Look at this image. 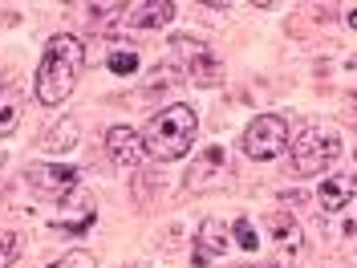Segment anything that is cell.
<instances>
[{
  "mask_svg": "<svg viewBox=\"0 0 357 268\" xmlns=\"http://www.w3.org/2000/svg\"><path fill=\"white\" fill-rule=\"evenodd\" d=\"M354 191H357V179L354 175H329L325 183H321L317 200L325 203V211L333 216V211H345V207L354 203Z\"/></svg>",
  "mask_w": 357,
  "mask_h": 268,
  "instance_id": "10",
  "label": "cell"
},
{
  "mask_svg": "<svg viewBox=\"0 0 357 268\" xmlns=\"http://www.w3.org/2000/svg\"><path fill=\"white\" fill-rule=\"evenodd\" d=\"M231 248V228L223 220H203L199 228V248H195V268H203L207 260H215Z\"/></svg>",
  "mask_w": 357,
  "mask_h": 268,
  "instance_id": "9",
  "label": "cell"
},
{
  "mask_svg": "<svg viewBox=\"0 0 357 268\" xmlns=\"http://www.w3.org/2000/svg\"><path fill=\"white\" fill-rule=\"evenodd\" d=\"M280 203H296V207H305V195H301V191H280Z\"/></svg>",
  "mask_w": 357,
  "mask_h": 268,
  "instance_id": "20",
  "label": "cell"
},
{
  "mask_svg": "<svg viewBox=\"0 0 357 268\" xmlns=\"http://www.w3.org/2000/svg\"><path fill=\"white\" fill-rule=\"evenodd\" d=\"M106 66H110V73H118V77L134 73V69H138V53H134V45L114 41L110 49H106Z\"/></svg>",
  "mask_w": 357,
  "mask_h": 268,
  "instance_id": "13",
  "label": "cell"
},
{
  "mask_svg": "<svg viewBox=\"0 0 357 268\" xmlns=\"http://www.w3.org/2000/svg\"><path fill=\"white\" fill-rule=\"evenodd\" d=\"M106 151H110L114 163H122V167H138L142 163V134L134 131V126H110L106 131Z\"/></svg>",
  "mask_w": 357,
  "mask_h": 268,
  "instance_id": "8",
  "label": "cell"
},
{
  "mask_svg": "<svg viewBox=\"0 0 357 268\" xmlns=\"http://www.w3.org/2000/svg\"><path fill=\"white\" fill-rule=\"evenodd\" d=\"M82 69H86V45L77 41V37H69V33H57L41 53L37 82H33V98H37L41 106H61L69 94H73Z\"/></svg>",
  "mask_w": 357,
  "mask_h": 268,
  "instance_id": "1",
  "label": "cell"
},
{
  "mask_svg": "<svg viewBox=\"0 0 357 268\" xmlns=\"http://www.w3.org/2000/svg\"><path fill=\"white\" fill-rule=\"evenodd\" d=\"M195 134H199V114L191 106H183V102H175V106H167V110H158L151 118V126L142 134V151L162 158V163H175V158L191 151Z\"/></svg>",
  "mask_w": 357,
  "mask_h": 268,
  "instance_id": "2",
  "label": "cell"
},
{
  "mask_svg": "<svg viewBox=\"0 0 357 268\" xmlns=\"http://www.w3.org/2000/svg\"><path fill=\"white\" fill-rule=\"evenodd\" d=\"M289 118H280V114H260V118H252L248 122L244 138H240V147H244L248 158H256V163H268V158H280L289 151Z\"/></svg>",
  "mask_w": 357,
  "mask_h": 268,
  "instance_id": "4",
  "label": "cell"
},
{
  "mask_svg": "<svg viewBox=\"0 0 357 268\" xmlns=\"http://www.w3.org/2000/svg\"><path fill=\"white\" fill-rule=\"evenodd\" d=\"M122 13H126V4H89V21L98 24V29L102 24H114Z\"/></svg>",
  "mask_w": 357,
  "mask_h": 268,
  "instance_id": "17",
  "label": "cell"
},
{
  "mask_svg": "<svg viewBox=\"0 0 357 268\" xmlns=\"http://www.w3.org/2000/svg\"><path fill=\"white\" fill-rule=\"evenodd\" d=\"M227 175H231L227 151H223V147H203L199 163L187 171V187H191V191H215V187L227 183Z\"/></svg>",
  "mask_w": 357,
  "mask_h": 268,
  "instance_id": "5",
  "label": "cell"
},
{
  "mask_svg": "<svg viewBox=\"0 0 357 268\" xmlns=\"http://www.w3.org/2000/svg\"><path fill=\"white\" fill-rule=\"evenodd\" d=\"M268 232H272V240L280 248H301V228H296V220L289 211H272L268 216Z\"/></svg>",
  "mask_w": 357,
  "mask_h": 268,
  "instance_id": "12",
  "label": "cell"
},
{
  "mask_svg": "<svg viewBox=\"0 0 357 268\" xmlns=\"http://www.w3.org/2000/svg\"><path fill=\"white\" fill-rule=\"evenodd\" d=\"M17 122H21L17 102H13V98H0V138H8V134L17 131Z\"/></svg>",
  "mask_w": 357,
  "mask_h": 268,
  "instance_id": "16",
  "label": "cell"
},
{
  "mask_svg": "<svg viewBox=\"0 0 357 268\" xmlns=\"http://www.w3.org/2000/svg\"><path fill=\"white\" fill-rule=\"evenodd\" d=\"M175 4L171 0H142V4H126V13H122V21L130 24V29H167V24L175 21Z\"/></svg>",
  "mask_w": 357,
  "mask_h": 268,
  "instance_id": "7",
  "label": "cell"
},
{
  "mask_svg": "<svg viewBox=\"0 0 357 268\" xmlns=\"http://www.w3.org/2000/svg\"><path fill=\"white\" fill-rule=\"evenodd\" d=\"M187 73H191V82H195V86H215V82H220V77H223L220 61H215V57H211L207 49H203L199 57H195V61L187 66Z\"/></svg>",
  "mask_w": 357,
  "mask_h": 268,
  "instance_id": "14",
  "label": "cell"
},
{
  "mask_svg": "<svg viewBox=\"0 0 357 268\" xmlns=\"http://www.w3.org/2000/svg\"><path fill=\"white\" fill-rule=\"evenodd\" d=\"M231 236H236V244L244 248V252H256V248H260V232H256L252 220H244V216L231 223Z\"/></svg>",
  "mask_w": 357,
  "mask_h": 268,
  "instance_id": "15",
  "label": "cell"
},
{
  "mask_svg": "<svg viewBox=\"0 0 357 268\" xmlns=\"http://www.w3.org/2000/svg\"><path fill=\"white\" fill-rule=\"evenodd\" d=\"M49 268H98V260H93V252H82V248H73V252H66L61 260H53Z\"/></svg>",
  "mask_w": 357,
  "mask_h": 268,
  "instance_id": "18",
  "label": "cell"
},
{
  "mask_svg": "<svg viewBox=\"0 0 357 268\" xmlns=\"http://www.w3.org/2000/svg\"><path fill=\"white\" fill-rule=\"evenodd\" d=\"M292 151V175H321L341 158V138L325 122H305L296 131V142L289 138Z\"/></svg>",
  "mask_w": 357,
  "mask_h": 268,
  "instance_id": "3",
  "label": "cell"
},
{
  "mask_svg": "<svg viewBox=\"0 0 357 268\" xmlns=\"http://www.w3.org/2000/svg\"><path fill=\"white\" fill-rule=\"evenodd\" d=\"M240 268H256V265H240Z\"/></svg>",
  "mask_w": 357,
  "mask_h": 268,
  "instance_id": "21",
  "label": "cell"
},
{
  "mask_svg": "<svg viewBox=\"0 0 357 268\" xmlns=\"http://www.w3.org/2000/svg\"><path fill=\"white\" fill-rule=\"evenodd\" d=\"M17 256H21V240H17L13 232H4V236H0V268H8Z\"/></svg>",
  "mask_w": 357,
  "mask_h": 268,
  "instance_id": "19",
  "label": "cell"
},
{
  "mask_svg": "<svg viewBox=\"0 0 357 268\" xmlns=\"http://www.w3.org/2000/svg\"><path fill=\"white\" fill-rule=\"evenodd\" d=\"M29 187L49 200H66L77 191V171L61 167V163H37V167H29Z\"/></svg>",
  "mask_w": 357,
  "mask_h": 268,
  "instance_id": "6",
  "label": "cell"
},
{
  "mask_svg": "<svg viewBox=\"0 0 357 268\" xmlns=\"http://www.w3.org/2000/svg\"><path fill=\"white\" fill-rule=\"evenodd\" d=\"M77 134H82L77 131V122H73V118H61L53 131L45 134V151H49V155H66V151L77 147Z\"/></svg>",
  "mask_w": 357,
  "mask_h": 268,
  "instance_id": "11",
  "label": "cell"
}]
</instances>
